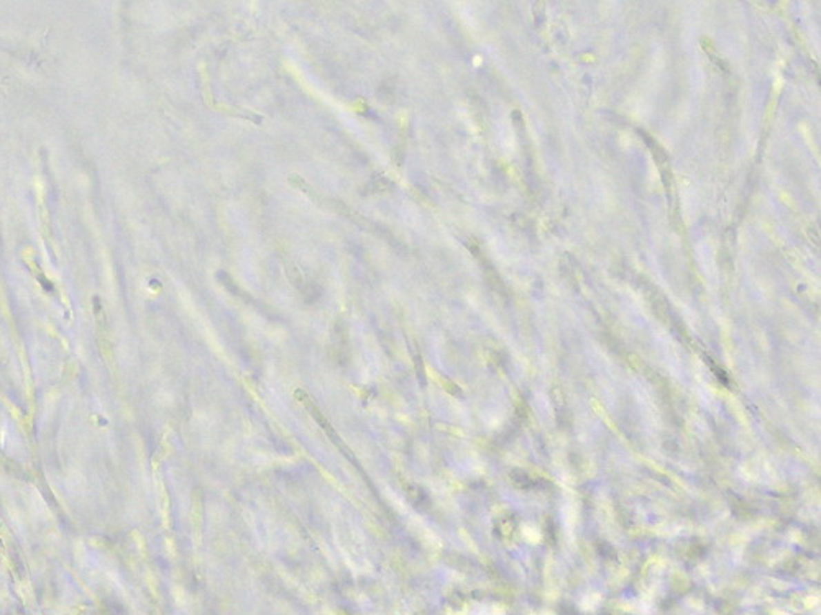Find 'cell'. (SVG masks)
Instances as JSON below:
<instances>
[{"instance_id":"cell-2","label":"cell","mask_w":821,"mask_h":615,"mask_svg":"<svg viewBox=\"0 0 821 615\" xmlns=\"http://www.w3.org/2000/svg\"><path fill=\"white\" fill-rule=\"evenodd\" d=\"M702 43H703V48H705V50H706V53H708V54H711V56H716V51H715V46H713V43H711V41H710V40H708V38H703V40H702Z\"/></svg>"},{"instance_id":"cell-1","label":"cell","mask_w":821,"mask_h":615,"mask_svg":"<svg viewBox=\"0 0 821 615\" xmlns=\"http://www.w3.org/2000/svg\"><path fill=\"white\" fill-rule=\"evenodd\" d=\"M373 184H375V190H377V192H379V190H386V189L391 188L390 181H388L386 177H383V176L377 177V181H373Z\"/></svg>"}]
</instances>
